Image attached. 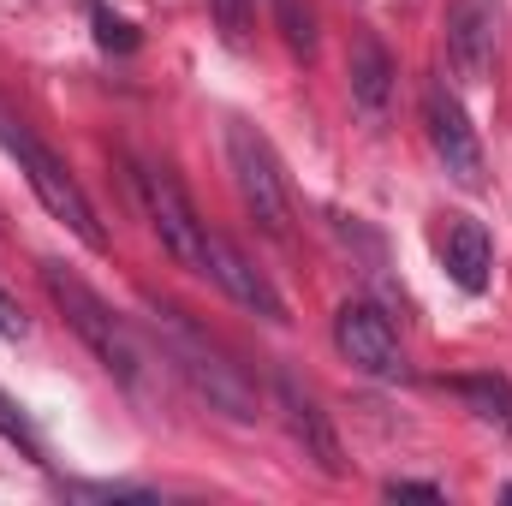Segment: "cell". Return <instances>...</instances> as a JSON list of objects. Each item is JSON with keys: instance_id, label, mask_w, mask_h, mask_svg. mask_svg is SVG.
I'll use <instances>...</instances> for the list:
<instances>
[{"instance_id": "17", "label": "cell", "mask_w": 512, "mask_h": 506, "mask_svg": "<svg viewBox=\"0 0 512 506\" xmlns=\"http://www.w3.org/2000/svg\"><path fill=\"white\" fill-rule=\"evenodd\" d=\"M90 18H96V42H102L108 54H131V48H137V30H131L126 18H114L108 6H90Z\"/></svg>"}, {"instance_id": "6", "label": "cell", "mask_w": 512, "mask_h": 506, "mask_svg": "<svg viewBox=\"0 0 512 506\" xmlns=\"http://www.w3.org/2000/svg\"><path fill=\"white\" fill-rule=\"evenodd\" d=\"M334 346H340V358H346L352 370H364V376H382V381L405 376V352H399L393 322H387L376 304H364V298L340 304V316H334Z\"/></svg>"}, {"instance_id": "19", "label": "cell", "mask_w": 512, "mask_h": 506, "mask_svg": "<svg viewBox=\"0 0 512 506\" xmlns=\"http://www.w3.org/2000/svg\"><path fill=\"white\" fill-rule=\"evenodd\" d=\"M0 334H6V340H24V310H18L6 292H0Z\"/></svg>"}, {"instance_id": "4", "label": "cell", "mask_w": 512, "mask_h": 506, "mask_svg": "<svg viewBox=\"0 0 512 506\" xmlns=\"http://www.w3.org/2000/svg\"><path fill=\"white\" fill-rule=\"evenodd\" d=\"M131 179H137L143 215H149V227L161 233L167 256H173L179 268H191V274H209V256H203L209 227L197 221V209H191V197L179 191V179H173L167 167H149V161H131Z\"/></svg>"}, {"instance_id": "2", "label": "cell", "mask_w": 512, "mask_h": 506, "mask_svg": "<svg viewBox=\"0 0 512 506\" xmlns=\"http://www.w3.org/2000/svg\"><path fill=\"white\" fill-rule=\"evenodd\" d=\"M149 316H155V334H161L167 358L179 364V376L209 399V411H227L233 423H256V417H262V411H256V387L221 358V346L203 340V328H191L185 310H173V304H149Z\"/></svg>"}, {"instance_id": "12", "label": "cell", "mask_w": 512, "mask_h": 506, "mask_svg": "<svg viewBox=\"0 0 512 506\" xmlns=\"http://www.w3.org/2000/svg\"><path fill=\"white\" fill-rule=\"evenodd\" d=\"M346 72H352V102H358L370 120H382L387 96H393V60H387V48L376 42V36H358Z\"/></svg>"}, {"instance_id": "8", "label": "cell", "mask_w": 512, "mask_h": 506, "mask_svg": "<svg viewBox=\"0 0 512 506\" xmlns=\"http://www.w3.org/2000/svg\"><path fill=\"white\" fill-rule=\"evenodd\" d=\"M423 126H429V149H435V161L447 167V179L465 185V191H477V185H483V143H477L471 120H465L459 96L435 84L429 102H423Z\"/></svg>"}, {"instance_id": "1", "label": "cell", "mask_w": 512, "mask_h": 506, "mask_svg": "<svg viewBox=\"0 0 512 506\" xmlns=\"http://www.w3.org/2000/svg\"><path fill=\"white\" fill-rule=\"evenodd\" d=\"M42 286H48V298H54V310L72 322V334L102 358V370L131 387V393H143V381H149V364H143V346H137V334H131L126 322H120V310H108L102 304V292H90L66 262H42Z\"/></svg>"}, {"instance_id": "9", "label": "cell", "mask_w": 512, "mask_h": 506, "mask_svg": "<svg viewBox=\"0 0 512 506\" xmlns=\"http://www.w3.org/2000/svg\"><path fill=\"white\" fill-rule=\"evenodd\" d=\"M274 393H280V411H286V429H292V441L304 447V459L322 471V477H346V447H340V435H334V423H328V411L298 387L292 376L274 381Z\"/></svg>"}, {"instance_id": "11", "label": "cell", "mask_w": 512, "mask_h": 506, "mask_svg": "<svg viewBox=\"0 0 512 506\" xmlns=\"http://www.w3.org/2000/svg\"><path fill=\"white\" fill-rule=\"evenodd\" d=\"M441 262H447L453 286L483 292V286H489V268H495L489 227H483V221H471V215H453V221H447V233H441Z\"/></svg>"}, {"instance_id": "7", "label": "cell", "mask_w": 512, "mask_h": 506, "mask_svg": "<svg viewBox=\"0 0 512 506\" xmlns=\"http://www.w3.org/2000/svg\"><path fill=\"white\" fill-rule=\"evenodd\" d=\"M501 60V0H453L447 12V66L459 84H483Z\"/></svg>"}, {"instance_id": "5", "label": "cell", "mask_w": 512, "mask_h": 506, "mask_svg": "<svg viewBox=\"0 0 512 506\" xmlns=\"http://www.w3.org/2000/svg\"><path fill=\"white\" fill-rule=\"evenodd\" d=\"M227 167H233V185H239L245 215H251L262 233L286 239V227H292L286 179H280V167H274V149H268L245 120H233V126H227Z\"/></svg>"}, {"instance_id": "15", "label": "cell", "mask_w": 512, "mask_h": 506, "mask_svg": "<svg viewBox=\"0 0 512 506\" xmlns=\"http://www.w3.org/2000/svg\"><path fill=\"white\" fill-rule=\"evenodd\" d=\"M209 12H215V30H221L227 48H245L251 42V24H256L251 0H209Z\"/></svg>"}, {"instance_id": "14", "label": "cell", "mask_w": 512, "mask_h": 506, "mask_svg": "<svg viewBox=\"0 0 512 506\" xmlns=\"http://www.w3.org/2000/svg\"><path fill=\"white\" fill-rule=\"evenodd\" d=\"M274 18H280V36H286V48L292 54H316V12L304 6V0H274Z\"/></svg>"}, {"instance_id": "16", "label": "cell", "mask_w": 512, "mask_h": 506, "mask_svg": "<svg viewBox=\"0 0 512 506\" xmlns=\"http://www.w3.org/2000/svg\"><path fill=\"white\" fill-rule=\"evenodd\" d=\"M0 435L24 453V459H42V441H36V429H30V417H24V405L0 387Z\"/></svg>"}, {"instance_id": "10", "label": "cell", "mask_w": 512, "mask_h": 506, "mask_svg": "<svg viewBox=\"0 0 512 506\" xmlns=\"http://www.w3.org/2000/svg\"><path fill=\"white\" fill-rule=\"evenodd\" d=\"M203 256H209V280H215V286H221L233 304L256 310L262 322H286V304H280V292L268 286V274H262V268H251V256L239 251L233 239L209 233V239H203Z\"/></svg>"}, {"instance_id": "18", "label": "cell", "mask_w": 512, "mask_h": 506, "mask_svg": "<svg viewBox=\"0 0 512 506\" xmlns=\"http://www.w3.org/2000/svg\"><path fill=\"white\" fill-rule=\"evenodd\" d=\"M447 489L441 483H411V477H393L387 483V501H441Z\"/></svg>"}, {"instance_id": "13", "label": "cell", "mask_w": 512, "mask_h": 506, "mask_svg": "<svg viewBox=\"0 0 512 506\" xmlns=\"http://www.w3.org/2000/svg\"><path fill=\"white\" fill-rule=\"evenodd\" d=\"M453 393L483 417V423H501L512 435V387L507 381H495V376H465V381H453Z\"/></svg>"}, {"instance_id": "3", "label": "cell", "mask_w": 512, "mask_h": 506, "mask_svg": "<svg viewBox=\"0 0 512 506\" xmlns=\"http://www.w3.org/2000/svg\"><path fill=\"white\" fill-rule=\"evenodd\" d=\"M0 149L18 161V173L30 179V191H36V203L54 215V221H66L90 251H108V233H102V221H96V209H90V197H84V185L66 173V161L54 155V149H42L30 131L18 126L12 114H0Z\"/></svg>"}]
</instances>
